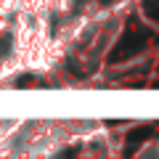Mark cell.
I'll use <instances>...</instances> for the list:
<instances>
[{"mask_svg":"<svg viewBox=\"0 0 159 159\" xmlns=\"http://www.w3.org/2000/svg\"><path fill=\"white\" fill-rule=\"evenodd\" d=\"M74 3H77V0H48L51 13H56V16H69V13L74 11Z\"/></svg>","mask_w":159,"mask_h":159,"instance_id":"obj_1","label":"cell"},{"mask_svg":"<svg viewBox=\"0 0 159 159\" xmlns=\"http://www.w3.org/2000/svg\"><path fill=\"white\" fill-rule=\"evenodd\" d=\"M11 16L13 11H8V8H0V37L8 32V27H11Z\"/></svg>","mask_w":159,"mask_h":159,"instance_id":"obj_2","label":"cell"}]
</instances>
